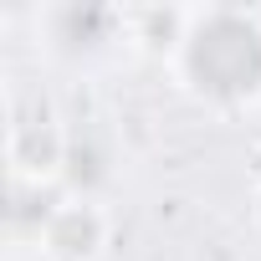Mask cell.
Segmentation results:
<instances>
[{
    "label": "cell",
    "mask_w": 261,
    "mask_h": 261,
    "mask_svg": "<svg viewBox=\"0 0 261 261\" xmlns=\"http://www.w3.org/2000/svg\"><path fill=\"white\" fill-rule=\"evenodd\" d=\"M174 82L220 113L261 102V16L236 6L185 11V31L169 51Z\"/></svg>",
    "instance_id": "obj_1"
},
{
    "label": "cell",
    "mask_w": 261,
    "mask_h": 261,
    "mask_svg": "<svg viewBox=\"0 0 261 261\" xmlns=\"http://www.w3.org/2000/svg\"><path fill=\"white\" fill-rule=\"evenodd\" d=\"M36 36L41 51L67 62V67H92L113 57L118 46L134 41V11L113 6H46L36 11Z\"/></svg>",
    "instance_id": "obj_2"
},
{
    "label": "cell",
    "mask_w": 261,
    "mask_h": 261,
    "mask_svg": "<svg viewBox=\"0 0 261 261\" xmlns=\"http://www.w3.org/2000/svg\"><path fill=\"white\" fill-rule=\"evenodd\" d=\"M67 128L36 108V113H11V134H6V159H11V185L51 190L62 185V159H67Z\"/></svg>",
    "instance_id": "obj_3"
},
{
    "label": "cell",
    "mask_w": 261,
    "mask_h": 261,
    "mask_svg": "<svg viewBox=\"0 0 261 261\" xmlns=\"http://www.w3.org/2000/svg\"><path fill=\"white\" fill-rule=\"evenodd\" d=\"M113 236V220L97 200H82V195H57L41 236H36V251L46 261H97L102 246Z\"/></svg>",
    "instance_id": "obj_4"
},
{
    "label": "cell",
    "mask_w": 261,
    "mask_h": 261,
    "mask_svg": "<svg viewBox=\"0 0 261 261\" xmlns=\"http://www.w3.org/2000/svg\"><path fill=\"white\" fill-rule=\"evenodd\" d=\"M113 179V154L97 134H72L67 139V159H62V185L67 195L97 200V190Z\"/></svg>",
    "instance_id": "obj_5"
}]
</instances>
